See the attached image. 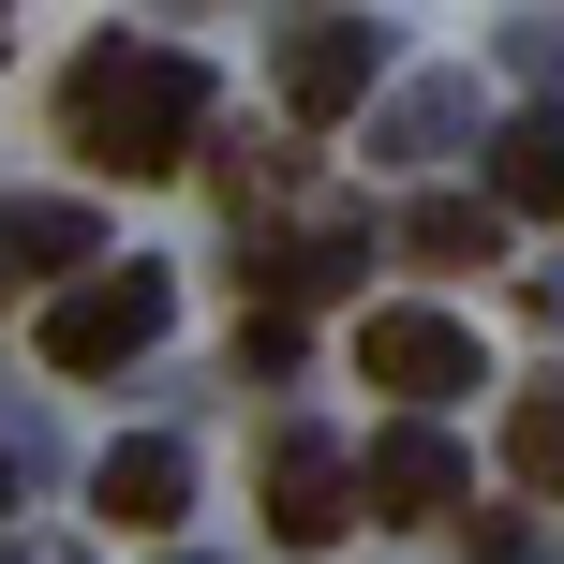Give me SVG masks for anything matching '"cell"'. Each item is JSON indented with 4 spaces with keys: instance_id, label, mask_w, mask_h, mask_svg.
<instances>
[{
    "instance_id": "5",
    "label": "cell",
    "mask_w": 564,
    "mask_h": 564,
    "mask_svg": "<svg viewBox=\"0 0 564 564\" xmlns=\"http://www.w3.org/2000/svg\"><path fill=\"white\" fill-rule=\"evenodd\" d=\"M357 506H371V520H446V506H460V446H446L431 416H401L387 446L357 460Z\"/></svg>"
},
{
    "instance_id": "7",
    "label": "cell",
    "mask_w": 564,
    "mask_h": 564,
    "mask_svg": "<svg viewBox=\"0 0 564 564\" xmlns=\"http://www.w3.org/2000/svg\"><path fill=\"white\" fill-rule=\"evenodd\" d=\"M178 490H194V460H178V446H149V431H134V446H105V520H119V535H164Z\"/></svg>"
},
{
    "instance_id": "2",
    "label": "cell",
    "mask_w": 564,
    "mask_h": 564,
    "mask_svg": "<svg viewBox=\"0 0 564 564\" xmlns=\"http://www.w3.org/2000/svg\"><path fill=\"white\" fill-rule=\"evenodd\" d=\"M149 341H164V282H149V268L75 282V297L45 312V371H119V357H149Z\"/></svg>"
},
{
    "instance_id": "10",
    "label": "cell",
    "mask_w": 564,
    "mask_h": 564,
    "mask_svg": "<svg viewBox=\"0 0 564 564\" xmlns=\"http://www.w3.org/2000/svg\"><path fill=\"white\" fill-rule=\"evenodd\" d=\"M506 476H535V490H564V387H535L506 416Z\"/></svg>"
},
{
    "instance_id": "4",
    "label": "cell",
    "mask_w": 564,
    "mask_h": 564,
    "mask_svg": "<svg viewBox=\"0 0 564 564\" xmlns=\"http://www.w3.org/2000/svg\"><path fill=\"white\" fill-rule=\"evenodd\" d=\"M341 520H357V460H341L327 431H282V446H268V535L282 550H327Z\"/></svg>"
},
{
    "instance_id": "9",
    "label": "cell",
    "mask_w": 564,
    "mask_h": 564,
    "mask_svg": "<svg viewBox=\"0 0 564 564\" xmlns=\"http://www.w3.org/2000/svg\"><path fill=\"white\" fill-rule=\"evenodd\" d=\"M490 194L506 208H564V119L535 105V119H506V149H490Z\"/></svg>"
},
{
    "instance_id": "6",
    "label": "cell",
    "mask_w": 564,
    "mask_h": 564,
    "mask_svg": "<svg viewBox=\"0 0 564 564\" xmlns=\"http://www.w3.org/2000/svg\"><path fill=\"white\" fill-rule=\"evenodd\" d=\"M357 89H371V30L357 15H297V30H282V105H297V119H341Z\"/></svg>"
},
{
    "instance_id": "11",
    "label": "cell",
    "mask_w": 564,
    "mask_h": 564,
    "mask_svg": "<svg viewBox=\"0 0 564 564\" xmlns=\"http://www.w3.org/2000/svg\"><path fill=\"white\" fill-rule=\"evenodd\" d=\"M0 253H30V268H75V253H89V208H0Z\"/></svg>"
},
{
    "instance_id": "3",
    "label": "cell",
    "mask_w": 564,
    "mask_h": 564,
    "mask_svg": "<svg viewBox=\"0 0 564 564\" xmlns=\"http://www.w3.org/2000/svg\"><path fill=\"white\" fill-rule=\"evenodd\" d=\"M357 371L371 387H401V401H446V387H476V327L460 312H357Z\"/></svg>"
},
{
    "instance_id": "1",
    "label": "cell",
    "mask_w": 564,
    "mask_h": 564,
    "mask_svg": "<svg viewBox=\"0 0 564 564\" xmlns=\"http://www.w3.org/2000/svg\"><path fill=\"white\" fill-rule=\"evenodd\" d=\"M194 105H208V75H194L178 45H89L75 89H59L75 149H89V164H119V178H164L178 149H194Z\"/></svg>"
},
{
    "instance_id": "8",
    "label": "cell",
    "mask_w": 564,
    "mask_h": 564,
    "mask_svg": "<svg viewBox=\"0 0 564 564\" xmlns=\"http://www.w3.org/2000/svg\"><path fill=\"white\" fill-rule=\"evenodd\" d=\"M490 238H506L490 194H416V208H401V253H416V268H490Z\"/></svg>"
}]
</instances>
